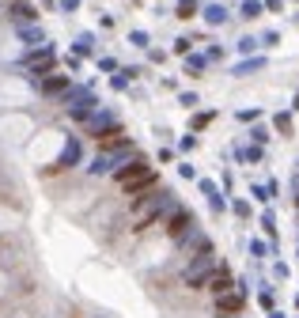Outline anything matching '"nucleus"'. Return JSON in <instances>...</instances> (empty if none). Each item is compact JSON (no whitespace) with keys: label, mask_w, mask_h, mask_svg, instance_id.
<instances>
[{"label":"nucleus","mask_w":299,"mask_h":318,"mask_svg":"<svg viewBox=\"0 0 299 318\" xmlns=\"http://www.w3.org/2000/svg\"><path fill=\"white\" fill-rule=\"evenodd\" d=\"M137 201H140V208H137V216H133V227L140 231V227H148L152 220L159 216V197H152V201H148V194H144V197H137Z\"/></svg>","instance_id":"1"},{"label":"nucleus","mask_w":299,"mask_h":318,"mask_svg":"<svg viewBox=\"0 0 299 318\" xmlns=\"http://www.w3.org/2000/svg\"><path fill=\"white\" fill-rule=\"evenodd\" d=\"M239 307H243V295H239V292H231V288H227V292H220V311H239Z\"/></svg>","instance_id":"2"},{"label":"nucleus","mask_w":299,"mask_h":318,"mask_svg":"<svg viewBox=\"0 0 299 318\" xmlns=\"http://www.w3.org/2000/svg\"><path fill=\"white\" fill-rule=\"evenodd\" d=\"M121 144H125V137H121L118 129H110V133H102V137H99V148H102V152H110V148H121Z\"/></svg>","instance_id":"3"},{"label":"nucleus","mask_w":299,"mask_h":318,"mask_svg":"<svg viewBox=\"0 0 299 318\" xmlns=\"http://www.w3.org/2000/svg\"><path fill=\"white\" fill-rule=\"evenodd\" d=\"M208 288H212L216 295H220V292H227V288H231V277L224 273V269H220V273H212V277H208Z\"/></svg>","instance_id":"4"},{"label":"nucleus","mask_w":299,"mask_h":318,"mask_svg":"<svg viewBox=\"0 0 299 318\" xmlns=\"http://www.w3.org/2000/svg\"><path fill=\"white\" fill-rule=\"evenodd\" d=\"M186 224H189V216H186V212H178V216L170 220V227H167V231H170V235H182V231H186Z\"/></svg>","instance_id":"5"},{"label":"nucleus","mask_w":299,"mask_h":318,"mask_svg":"<svg viewBox=\"0 0 299 318\" xmlns=\"http://www.w3.org/2000/svg\"><path fill=\"white\" fill-rule=\"evenodd\" d=\"M65 88V80H61V76H53V80H46V91H61Z\"/></svg>","instance_id":"6"}]
</instances>
